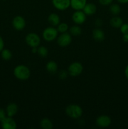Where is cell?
Here are the masks:
<instances>
[{
  "label": "cell",
  "mask_w": 128,
  "mask_h": 129,
  "mask_svg": "<svg viewBox=\"0 0 128 129\" xmlns=\"http://www.w3.org/2000/svg\"><path fill=\"white\" fill-rule=\"evenodd\" d=\"M14 76L20 81H26L30 78L31 71L28 67L25 65H18L13 70Z\"/></svg>",
  "instance_id": "cell-1"
},
{
  "label": "cell",
  "mask_w": 128,
  "mask_h": 129,
  "mask_svg": "<svg viewBox=\"0 0 128 129\" xmlns=\"http://www.w3.org/2000/svg\"><path fill=\"white\" fill-rule=\"evenodd\" d=\"M65 113L72 119H78L83 114V110L80 106L77 104H70L65 108Z\"/></svg>",
  "instance_id": "cell-2"
},
{
  "label": "cell",
  "mask_w": 128,
  "mask_h": 129,
  "mask_svg": "<svg viewBox=\"0 0 128 129\" xmlns=\"http://www.w3.org/2000/svg\"><path fill=\"white\" fill-rule=\"evenodd\" d=\"M57 29L54 26H48L43 30L42 33V37L44 40L46 42H52L58 37Z\"/></svg>",
  "instance_id": "cell-3"
},
{
  "label": "cell",
  "mask_w": 128,
  "mask_h": 129,
  "mask_svg": "<svg viewBox=\"0 0 128 129\" xmlns=\"http://www.w3.org/2000/svg\"><path fill=\"white\" fill-rule=\"evenodd\" d=\"M25 42L30 47H38L40 46L41 39L36 33L31 32L27 34L25 37Z\"/></svg>",
  "instance_id": "cell-4"
},
{
  "label": "cell",
  "mask_w": 128,
  "mask_h": 129,
  "mask_svg": "<svg viewBox=\"0 0 128 129\" xmlns=\"http://www.w3.org/2000/svg\"><path fill=\"white\" fill-rule=\"evenodd\" d=\"M84 69L82 64L79 62H74L71 63L68 67L67 71L69 74L71 76H78L82 74Z\"/></svg>",
  "instance_id": "cell-5"
},
{
  "label": "cell",
  "mask_w": 128,
  "mask_h": 129,
  "mask_svg": "<svg viewBox=\"0 0 128 129\" xmlns=\"http://www.w3.org/2000/svg\"><path fill=\"white\" fill-rule=\"evenodd\" d=\"M12 26L17 31L23 30L26 26V21L23 16L18 15L13 18L12 20Z\"/></svg>",
  "instance_id": "cell-6"
},
{
  "label": "cell",
  "mask_w": 128,
  "mask_h": 129,
  "mask_svg": "<svg viewBox=\"0 0 128 129\" xmlns=\"http://www.w3.org/2000/svg\"><path fill=\"white\" fill-rule=\"evenodd\" d=\"M72 42V35L69 33L65 32L60 34L57 37V43L58 45L62 47H67Z\"/></svg>",
  "instance_id": "cell-7"
},
{
  "label": "cell",
  "mask_w": 128,
  "mask_h": 129,
  "mask_svg": "<svg viewBox=\"0 0 128 129\" xmlns=\"http://www.w3.org/2000/svg\"><path fill=\"white\" fill-rule=\"evenodd\" d=\"M87 18V15L82 10L75 11L72 15V20L76 25H82L84 23Z\"/></svg>",
  "instance_id": "cell-8"
},
{
  "label": "cell",
  "mask_w": 128,
  "mask_h": 129,
  "mask_svg": "<svg viewBox=\"0 0 128 129\" xmlns=\"http://www.w3.org/2000/svg\"><path fill=\"white\" fill-rule=\"evenodd\" d=\"M96 125L100 128H107L111 124V118L106 115H102L96 118Z\"/></svg>",
  "instance_id": "cell-9"
},
{
  "label": "cell",
  "mask_w": 128,
  "mask_h": 129,
  "mask_svg": "<svg viewBox=\"0 0 128 129\" xmlns=\"http://www.w3.org/2000/svg\"><path fill=\"white\" fill-rule=\"evenodd\" d=\"M52 5L56 10L64 11L70 6V0H51Z\"/></svg>",
  "instance_id": "cell-10"
},
{
  "label": "cell",
  "mask_w": 128,
  "mask_h": 129,
  "mask_svg": "<svg viewBox=\"0 0 128 129\" xmlns=\"http://www.w3.org/2000/svg\"><path fill=\"white\" fill-rule=\"evenodd\" d=\"M1 126L3 129H16L17 128V124L13 117H6L1 121Z\"/></svg>",
  "instance_id": "cell-11"
},
{
  "label": "cell",
  "mask_w": 128,
  "mask_h": 129,
  "mask_svg": "<svg viewBox=\"0 0 128 129\" xmlns=\"http://www.w3.org/2000/svg\"><path fill=\"white\" fill-rule=\"evenodd\" d=\"M5 110L8 117H13L18 112V106L15 103H10L8 105Z\"/></svg>",
  "instance_id": "cell-12"
},
{
  "label": "cell",
  "mask_w": 128,
  "mask_h": 129,
  "mask_svg": "<svg viewBox=\"0 0 128 129\" xmlns=\"http://www.w3.org/2000/svg\"><path fill=\"white\" fill-rule=\"evenodd\" d=\"M87 3V0H70V7L75 11L82 10Z\"/></svg>",
  "instance_id": "cell-13"
},
{
  "label": "cell",
  "mask_w": 128,
  "mask_h": 129,
  "mask_svg": "<svg viewBox=\"0 0 128 129\" xmlns=\"http://www.w3.org/2000/svg\"><path fill=\"white\" fill-rule=\"evenodd\" d=\"M82 11L87 16H91L96 13L97 6L95 4L92 3H87L85 6L83 8Z\"/></svg>",
  "instance_id": "cell-14"
},
{
  "label": "cell",
  "mask_w": 128,
  "mask_h": 129,
  "mask_svg": "<svg viewBox=\"0 0 128 129\" xmlns=\"http://www.w3.org/2000/svg\"><path fill=\"white\" fill-rule=\"evenodd\" d=\"M92 37L97 42L103 41L105 39V33L100 28H95L92 31Z\"/></svg>",
  "instance_id": "cell-15"
},
{
  "label": "cell",
  "mask_w": 128,
  "mask_h": 129,
  "mask_svg": "<svg viewBox=\"0 0 128 129\" xmlns=\"http://www.w3.org/2000/svg\"><path fill=\"white\" fill-rule=\"evenodd\" d=\"M48 21L51 26H56L60 23V16L56 13H52L49 15L48 17Z\"/></svg>",
  "instance_id": "cell-16"
},
{
  "label": "cell",
  "mask_w": 128,
  "mask_h": 129,
  "mask_svg": "<svg viewBox=\"0 0 128 129\" xmlns=\"http://www.w3.org/2000/svg\"><path fill=\"white\" fill-rule=\"evenodd\" d=\"M123 23H123L122 19L120 16H118L117 15L114 16L110 20V26L115 28H119Z\"/></svg>",
  "instance_id": "cell-17"
},
{
  "label": "cell",
  "mask_w": 128,
  "mask_h": 129,
  "mask_svg": "<svg viewBox=\"0 0 128 129\" xmlns=\"http://www.w3.org/2000/svg\"><path fill=\"white\" fill-rule=\"evenodd\" d=\"M58 64L53 60H50L46 63V69L48 73L51 74H55L58 71Z\"/></svg>",
  "instance_id": "cell-18"
},
{
  "label": "cell",
  "mask_w": 128,
  "mask_h": 129,
  "mask_svg": "<svg viewBox=\"0 0 128 129\" xmlns=\"http://www.w3.org/2000/svg\"><path fill=\"white\" fill-rule=\"evenodd\" d=\"M40 127L43 129H52L53 127L52 122L48 118H44L40 121Z\"/></svg>",
  "instance_id": "cell-19"
},
{
  "label": "cell",
  "mask_w": 128,
  "mask_h": 129,
  "mask_svg": "<svg viewBox=\"0 0 128 129\" xmlns=\"http://www.w3.org/2000/svg\"><path fill=\"white\" fill-rule=\"evenodd\" d=\"M69 34L72 36H79L82 34V29L79 25L72 26L69 28Z\"/></svg>",
  "instance_id": "cell-20"
},
{
  "label": "cell",
  "mask_w": 128,
  "mask_h": 129,
  "mask_svg": "<svg viewBox=\"0 0 128 129\" xmlns=\"http://www.w3.org/2000/svg\"><path fill=\"white\" fill-rule=\"evenodd\" d=\"M109 10H110V13L112 14L114 16H117L119 15L121 11V8L119 5L117 3H112L110 5V7H109Z\"/></svg>",
  "instance_id": "cell-21"
},
{
  "label": "cell",
  "mask_w": 128,
  "mask_h": 129,
  "mask_svg": "<svg viewBox=\"0 0 128 129\" xmlns=\"http://www.w3.org/2000/svg\"><path fill=\"white\" fill-rule=\"evenodd\" d=\"M1 56L4 60H10L12 58V52L9 49H3L1 52Z\"/></svg>",
  "instance_id": "cell-22"
},
{
  "label": "cell",
  "mask_w": 128,
  "mask_h": 129,
  "mask_svg": "<svg viewBox=\"0 0 128 129\" xmlns=\"http://www.w3.org/2000/svg\"><path fill=\"white\" fill-rule=\"evenodd\" d=\"M37 54H38V55L41 57H46L48 55V50L45 46H38Z\"/></svg>",
  "instance_id": "cell-23"
},
{
  "label": "cell",
  "mask_w": 128,
  "mask_h": 129,
  "mask_svg": "<svg viewBox=\"0 0 128 129\" xmlns=\"http://www.w3.org/2000/svg\"><path fill=\"white\" fill-rule=\"evenodd\" d=\"M56 29H57L58 31L60 32V34L67 32L68 30H69V25L66 23H60L57 25Z\"/></svg>",
  "instance_id": "cell-24"
},
{
  "label": "cell",
  "mask_w": 128,
  "mask_h": 129,
  "mask_svg": "<svg viewBox=\"0 0 128 129\" xmlns=\"http://www.w3.org/2000/svg\"><path fill=\"white\" fill-rule=\"evenodd\" d=\"M68 74H69V73L68 71H60L59 72V74H58V77L61 80H64V79H66L68 76Z\"/></svg>",
  "instance_id": "cell-25"
},
{
  "label": "cell",
  "mask_w": 128,
  "mask_h": 129,
  "mask_svg": "<svg viewBox=\"0 0 128 129\" xmlns=\"http://www.w3.org/2000/svg\"><path fill=\"white\" fill-rule=\"evenodd\" d=\"M120 32L123 34H128V23H123L120 28Z\"/></svg>",
  "instance_id": "cell-26"
},
{
  "label": "cell",
  "mask_w": 128,
  "mask_h": 129,
  "mask_svg": "<svg viewBox=\"0 0 128 129\" xmlns=\"http://www.w3.org/2000/svg\"><path fill=\"white\" fill-rule=\"evenodd\" d=\"M114 0H99V3L103 6H108L112 3Z\"/></svg>",
  "instance_id": "cell-27"
},
{
  "label": "cell",
  "mask_w": 128,
  "mask_h": 129,
  "mask_svg": "<svg viewBox=\"0 0 128 129\" xmlns=\"http://www.w3.org/2000/svg\"><path fill=\"white\" fill-rule=\"evenodd\" d=\"M7 117L6 115V110L3 109V108H0V122L2 121L4 118H5Z\"/></svg>",
  "instance_id": "cell-28"
},
{
  "label": "cell",
  "mask_w": 128,
  "mask_h": 129,
  "mask_svg": "<svg viewBox=\"0 0 128 129\" xmlns=\"http://www.w3.org/2000/svg\"><path fill=\"white\" fill-rule=\"evenodd\" d=\"M5 47V41L1 36H0V52L3 50Z\"/></svg>",
  "instance_id": "cell-29"
},
{
  "label": "cell",
  "mask_w": 128,
  "mask_h": 129,
  "mask_svg": "<svg viewBox=\"0 0 128 129\" xmlns=\"http://www.w3.org/2000/svg\"><path fill=\"white\" fill-rule=\"evenodd\" d=\"M95 25H96V26H97L98 27H99V26H100L102 25V20H100V19H97V20L95 21Z\"/></svg>",
  "instance_id": "cell-30"
},
{
  "label": "cell",
  "mask_w": 128,
  "mask_h": 129,
  "mask_svg": "<svg viewBox=\"0 0 128 129\" xmlns=\"http://www.w3.org/2000/svg\"><path fill=\"white\" fill-rule=\"evenodd\" d=\"M122 40L124 42H128V34H123Z\"/></svg>",
  "instance_id": "cell-31"
},
{
  "label": "cell",
  "mask_w": 128,
  "mask_h": 129,
  "mask_svg": "<svg viewBox=\"0 0 128 129\" xmlns=\"http://www.w3.org/2000/svg\"><path fill=\"white\" fill-rule=\"evenodd\" d=\"M124 74H125L126 79L128 80V64L125 66V69H124Z\"/></svg>",
  "instance_id": "cell-32"
},
{
  "label": "cell",
  "mask_w": 128,
  "mask_h": 129,
  "mask_svg": "<svg viewBox=\"0 0 128 129\" xmlns=\"http://www.w3.org/2000/svg\"><path fill=\"white\" fill-rule=\"evenodd\" d=\"M31 52L33 54H36L38 52V47H33L31 48Z\"/></svg>",
  "instance_id": "cell-33"
},
{
  "label": "cell",
  "mask_w": 128,
  "mask_h": 129,
  "mask_svg": "<svg viewBox=\"0 0 128 129\" xmlns=\"http://www.w3.org/2000/svg\"><path fill=\"white\" fill-rule=\"evenodd\" d=\"M118 3L120 4H127L128 3V0H117Z\"/></svg>",
  "instance_id": "cell-34"
},
{
  "label": "cell",
  "mask_w": 128,
  "mask_h": 129,
  "mask_svg": "<svg viewBox=\"0 0 128 129\" xmlns=\"http://www.w3.org/2000/svg\"><path fill=\"white\" fill-rule=\"evenodd\" d=\"M4 1H5V0H4Z\"/></svg>",
  "instance_id": "cell-35"
}]
</instances>
